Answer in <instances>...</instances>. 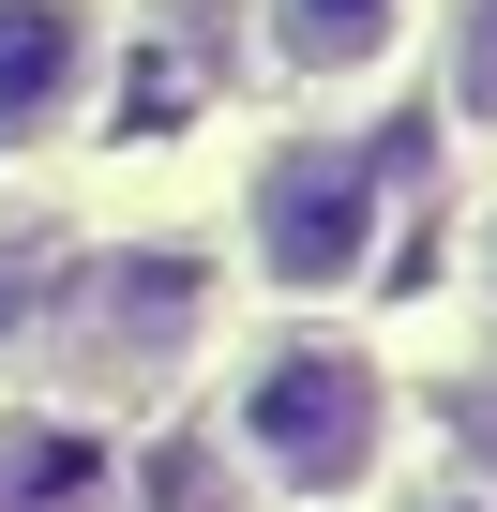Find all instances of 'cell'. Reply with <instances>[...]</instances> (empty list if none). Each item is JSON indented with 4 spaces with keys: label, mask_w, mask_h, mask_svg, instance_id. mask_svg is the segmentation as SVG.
Here are the masks:
<instances>
[{
    "label": "cell",
    "mask_w": 497,
    "mask_h": 512,
    "mask_svg": "<svg viewBox=\"0 0 497 512\" xmlns=\"http://www.w3.org/2000/svg\"><path fill=\"white\" fill-rule=\"evenodd\" d=\"M437 512H497V497H437Z\"/></svg>",
    "instance_id": "9"
},
{
    "label": "cell",
    "mask_w": 497,
    "mask_h": 512,
    "mask_svg": "<svg viewBox=\"0 0 497 512\" xmlns=\"http://www.w3.org/2000/svg\"><path fill=\"white\" fill-rule=\"evenodd\" d=\"M106 91V16L91 0H0V151L61 136Z\"/></svg>",
    "instance_id": "3"
},
{
    "label": "cell",
    "mask_w": 497,
    "mask_h": 512,
    "mask_svg": "<svg viewBox=\"0 0 497 512\" xmlns=\"http://www.w3.org/2000/svg\"><path fill=\"white\" fill-rule=\"evenodd\" d=\"M106 332L121 347H196L211 332V256H121V272H106Z\"/></svg>",
    "instance_id": "6"
},
{
    "label": "cell",
    "mask_w": 497,
    "mask_h": 512,
    "mask_svg": "<svg viewBox=\"0 0 497 512\" xmlns=\"http://www.w3.org/2000/svg\"><path fill=\"white\" fill-rule=\"evenodd\" d=\"M106 482H121V452L91 422H61V407L0 422V512H106Z\"/></svg>",
    "instance_id": "4"
},
{
    "label": "cell",
    "mask_w": 497,
    "mask_h": 512,
    "mask_svg": "<svg viewBox=\"0 0 497 512\" xmlns=\"http://www.w3.org/2000/svg\"><path fill=\"white\" fill-rule=\"evenodd\" d=\"M482 287H497V226H482Z\"/></svg>",
    "instance_id": "8"
},
{
    "label": "cell",
    "mask_w": 497,
    "mask_h": 512,
    "mask_svg": "<svg viewBox=\"0 0 497 512\" xmlns=\"http://www.w3.org/2000/svg\"><path fill=\"white\" fill-rule=\"evenodd\" d=\"M241 241H257V287L347 302L377 272V166L362 151H272L257 196H241Z\"/></svg>",
    "instance_id": "2"
},
{
    "label": "cell",
    "mask_w": 497,
    "mask_h": 512,
    "mask_svg": "<svg viewBox=\"0 0 497 512\" xmlns=\"http://www.w3.org/2000/svg\"><path fill=\"white\" fill-rule=\"evenodd\" d=\"M437 91L467 136H497V0H452V46H437Z\"/></svg>",
    "instance_id": "7"
},
{
    "label": "cell",
    "mask_w": 497,
    "mask_h": 512,
    "mask_svg": "<svg viewBox=\"0 0 497 512\" xmlns=\"http://www.w3.org/2000/svg\"><path fill=\"white\" fill-rule=\"evenodd\" d=\"M241 452H257L272 497H362L392 467V392L362 347H272L257 377H241Z\"/></svg>",
    "instance_id": "1"
},
{
    "label": "cell",
    "mask_w": 497,
    "mask_h": 512,
    "mask_svg": "<svg viewBox=\"0 0 497 512\" xmlns=\"http://www.w3.org/2000/svg\"><path fill=\"white\" fill-rule=\"evenodd\" d=\"M392 46H407V0H272V61H287V76H317V91L377 76Z\"/></svg>",
    "instance_id": "5"
}]
</instances>
